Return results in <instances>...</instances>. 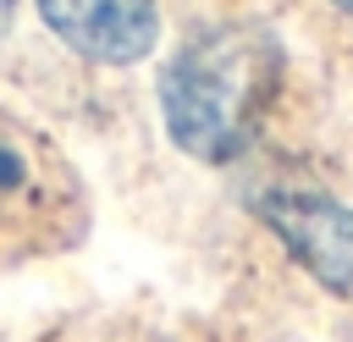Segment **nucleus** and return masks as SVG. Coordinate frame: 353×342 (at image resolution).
<instances>
[{
  "mask_svg": "<svg viewBox=\"0 0 353 342\" xmlns=\"http://www.w3.org/2000/svg\"><path fill=\"white\" fill-rule=\"evenodd\" d=\"M276 50L254 28H204L193 33L160 72V116L182 154L232 160L270 99Z\"/></svg>",
  "mask_w": 353,
  "mask_h": 342,
  "instance_id": "nucleus-1",
  "label": "nucleus"
},
{
  "mask_svg": "<svg viewBox=\"0 0 353 342\" xmlns=\"http://www.w3.org/2000/svg\"><path fill=\"white\" fill-rule=\"evenodd\" d=\"M50 33L99 66H132L160 39V0H33Z\"/></svg>",
  "mask_w": 353,
  "mask_h": 342,
  "instance_id": "nucleus-2",
  "label": "nucleus"
},
{
  "mask_svg": "<svg viewBox=\"0 0 353 342\" xmlns=\"http://www.w3.org/2000/svg\"><path fill=\"white\" fill-rule=\"evenodd\" d=\"M265 226L309 265L331 292H353V210L325 193H259Z\"/></svg>",
  "mask_w": 353,
  "mask_h": 342,
  "instance_id": "nucleus-3",
  "label": "nucleus"
},
{
  "mask_svg": "<svg viewBox=\"0 0 353 342\" xmlns=\"http://www.w3.org/2000/svg\"><path fill=\"white\" fill-rule=\"evenodd\" d=\"M17 182H22V160L11 149H0V188H17Z\"/></svg>",
  "mask_w": 353,
  "mask_h": 342,
  "instance_id": "nucleus-4",
  "label": "nucleus"
},
{
  "mask_svg": "<svg viewBox=\"0 0 353 342\" xmlns=\"http://www.w3.org/2000/svg\"><path fill=\"white\" fill-rule=\"evenodd\" d=\"M11 11H17V0H0V39L11 33Z\"/></svg>",
  "mask_w": 353,
  "mask_h": 342,
  "instance_id": "nucleus-5",
  "label": "nucleus"
},
{
  "mask_svg": "<svg viewBox=\"0 0 353 342\" xmlns=\"http://www.w3.org/2000/svg\"><path fill=\"white\" fill-rule=\"evenodd\" d=\"M331 6H342V11H353V0H331Z\"/></svg>",
  "mask_w": 353,
  "mask_h": 342,
  "instance_id": "nucleus-6",
  "label": "nucleus"
}]
</instances>
